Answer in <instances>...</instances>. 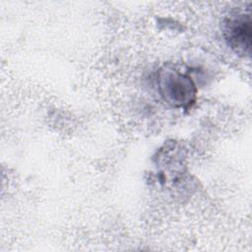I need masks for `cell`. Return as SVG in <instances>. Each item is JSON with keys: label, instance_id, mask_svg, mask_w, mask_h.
Instances as JSON below:
<instances>
[{"label": "cell", "instance_id": "6da1fadb", "mask_svg": "<svg viewBox=\"0 0 252 252\" xmlns=\"http://www.w3.org/2000/svg\"><path fill=\"white\" fill-rule=\"evenodd\" d=\"M157 83L158 94L167 104L186 109L195 102L197 88L188 75L164 66L158 72Z\"/></svg>", "mask_w": 252, "mask_h": 252}, {"label": "cell", "instance_id": "7a4b0ae2", "mask_svg": "<svg viewBox=\"0 0 252 252\" xmlns=\"http://www.w3.org/2000/svg\"><path fill=\"white\" fill-rule=\"evenodd\" d=\"M251 31L249 14H236L227 18L223 24V36L227 45L242 56L250 55Z\"/></svg>", "mask_w": 252, "mask_h": 252}]
</instances>
